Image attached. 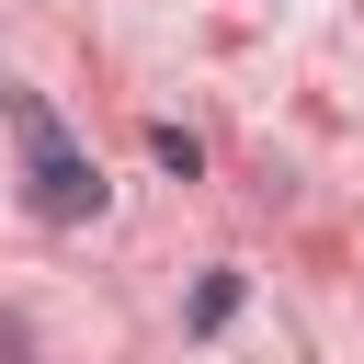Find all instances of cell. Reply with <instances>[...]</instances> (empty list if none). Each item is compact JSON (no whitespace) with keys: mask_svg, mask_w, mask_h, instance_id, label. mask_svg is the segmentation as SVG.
<instances>
[{"mask_svg":"<svg viewBox=\"0 0 364 364\" xmlns=\"http://www.w3.org/2000/svg\"><path fill=\"white\" fill-rule=\"evenodd\" d=\"M0 114H11V136H23V205H34L46 228H80V216H102V171H91V148L57 125V102L11 91Z\"/></svg>","mask_w":364,"mask_h":364,"instance_id":"obj_1","label":"cell"},{"mask_svg":"<svg viewBox=\"0 0 364 364\" xmlns=\"http://www.w3.org/2000/svg\"><path fill=\"white\" fill-rule=\"evenodd\" d=\"M228 318H239V273H205L193 284V330H228Z\"/></svg>","mask_w":364,"mask_h":364,"instance_id":"obj_2","label":"cell"},{"mask_svg":"<svg viewBox=\"0 0 364 364\" xmlns=\"http://www.w3.org/2000/svg\"><path fill=\"white\" fill-rule=\"evenodd\" d=\"M148 159H159V171H182V182H193V171H205V148H193V136H182V125H148Z\"/></svg>","mask_w":364,"mask_h":364,"instance_id":"obj_3","label":"cell"},{"mask_svg":"<svg viewBox=\"0 0 364 364\" xmlns=\"http://www.w3.org/2000/svg\"><path fill=\"white\" fill-rule=\"evenodd\" d=\"M0 364H34V330L23 318H0Z\"/></svg>","mask_w":364,"mask_h":364,"instance_id":"obj_4","label":"cell"},{"mask_svg":"<svg viewBox=\"0 0 364 364\" xmlns=\"http://www.w3.org/2000/svg\"><path fill=\"white\" fill-rule=\"evenodd\" d=\"M0 102H11V80H0Z\"/></svg>","mask_w":364,"mask_h":364,"instance_id":"obj_5","label":"cell"}]
</instances>
